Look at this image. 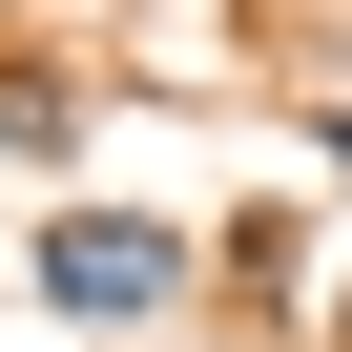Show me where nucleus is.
<instances>
[{"mask_svg":"<svg viewBox=\"0 0 352 352\" xmlns=\"http://www.w3.org/2000/svg\"><path fill=\"white\" fill-rule=\"evenodd\" d=\"M166 290H187V228H145V208H42V311H83V331H145Z\"/></svg>","mask_w":352,"mask_h":352,"instance_id":"obj_1","label":"nucleus"},{"mask_svg":"<svg viewBox=\"0 0 352 352\" xmlns=\"http://www.w3.org/2000/svg\"><path fill=\"white\" fill-rule=\"evenodd\" d=\"M0 145H63V83L42 63H0Z\"/></svg>","mask_w":352,"mask_h":352,"instance_id":"obj_2","label":"nucleus"}]
</instances>
